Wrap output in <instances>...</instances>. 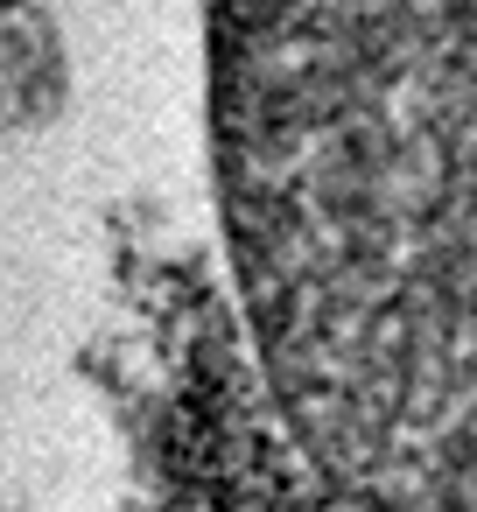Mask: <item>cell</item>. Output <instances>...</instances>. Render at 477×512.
I'll return each instance as SVG.
<instances>
[{"label":"cell","instance_id":"6da1fadb","mask_svg":"<svg viewBox=\"0 0 477 512\" xmlns=\"http://www.w3.org/2000/svg\"><path fill=\"white\" fill-rule=\"evenodd\" d=\"M260 372L358 512H477V0H204Z\"/></svg>","mask_w":477,"mask_h":512}]
</instances>
